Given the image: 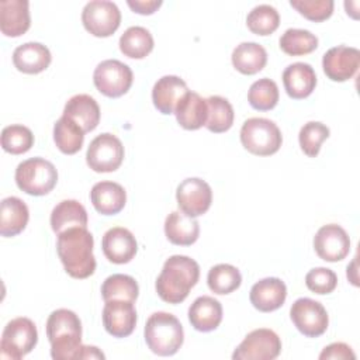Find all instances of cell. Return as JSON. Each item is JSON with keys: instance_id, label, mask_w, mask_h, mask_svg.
<instances>
[{"instance_id": "4", "label": "cell", "mask_w": 360, "mask_h": 360, "mask_svg": "<svg viewBox=\"0 0 360 360\" xmlns=\"http://www.w3.org/2000/svg\"><path fill=\"white\" fill-rule=\"evenodd\" d=\"M143 336L148 347L158 356H173L184 342L180 321L169 312L152 314L145 325Z\"/></svg>"}, {"instance_id": "22", "label": "cell", "mask_w": 360, "mask_h": 360, "mask_svg": "<svg viewBox=\"0 0 360 360\" xmlns=\"http://www.w3.org/2000/svg\"><path fill=\"white\" fill-rule=\"evenodd\" d=\"M52 60L49 49L39 42H25L13 52V63L18 72L37 75L44 72Z\"/></svg>"}, {"instance_id": "44", "label": "cell", "mask_w": 360, "mask_h": 360, "mask_svg": "<svg viewBox=\"0 0 360 360\" xmlns=\"http://www.w3.org/2000/svg\"><path fill=\"white\" fill-rule=\"evenodd\" d=\"M127 4L134 13L150 15L162 6V0H127Z\"/></svg>"}, {"instance_id": "43", "label": "cell", "mask_w": 360, "mask_h": 360, "mask_svg": "<svg viewBox=\"0 0 360 360\" xmlns=\"http://www.w3.org/2000/svg\"><path fill=\"white\" fill-rule=\"evenodd\" d=\"M321 360L325 359H356V354L353 353L352 347L343 342H335L326 346L322 353L319 354Z\"/></svg>"}, {"instance_id": "39", "label": "cell", "mask_w": 360, "mask_h": 360, "mask_svg": "<svg viewBox=\"0 0 360 360\" xmlns=\"http://www.w3.org/2000/svg\"><path fill=\"white\" fill-rule=\"evenodd\" d=\"M34 145V135L30 128L21 124L4 127L1 131V148L11 155L28 152Z\"/></svg>"}, {"instance_id": "36", "label": "cell", "mask_w": 360, "mask_h": 360, "mask_svg": "<svg viewBox=\"0 0 360 360\" xmlns=\"http://www.w3.org/2000/svg\"><path fill=\"white\" fill-rule=\"evenodd\" d=\"M139 294L138 283L128 274H112L108 276L101 285V295L104 301L110 300H125L135 302Z\"/></svg>"}, {"instance_id": "10", "label": "cell", "mask_w": 360, "mask_h": 360, "mask_svg": "<svg viewBox=\"0 0 360 360\" xmlns=\"http://www.w3.org/2000/svg\"><path fill=\"white\" fill-rule=\"evenodd\" d=\"M281 352L278 335L267 328L249 332L232 353L233 360H273Z\"/></svg>"}, {"instance_id": "40", "label": "cell", "mask_w": 360, "mask_h": 360, "mask_svg": "<svg viewBox=\"0 0 360 360\" xmlns=\"http://www.w3.org/2000/svg\"><path fill=\"white\" fill-rule=\"evenodd\" d=\"M329 128L319 121L304 124L298 134V142L302 152L309 158H315L321 150L322 142L329 138Z\"/></svg>"}, {"instance_id": "45", "label": "cell", "mask_w": 360, "mask_h": 360, "mask_svg": "<svg viewBox=\"0 0 360 360\" xmlns=\"http://www.w3.org/2000/svg\"><path fill=\"white\" fill-rule=\"evenodd\" d=\"M104 353L98 350V347L96 346H83V353H82V359H104Z\"/></svg>"}, {"instance_id": "11", "label": "cell", "mask_w": 360, "mask_h": 360, "mask_svg": "<svg viewBox=\"0 0 360 360\" xmlns=\"http://www.w3.org/2000/svg\"><path fill=\"white\" fill-rule=\"evenodd\" d=\"M82 22L91 35L105 38L118 30L121 24V11L112 1L93 0L83 7Z\"/></svg>"}, {"instance_id": "23", "label": "cell", "mask_w": 360, "mask_h": 360, "mask_svg": "<svg viewBox=\"0 0 360 360\" xmlns=\"http://www.w3.org/2000/svg\"><path fill=\"white\" fill-rule=\"evenodd\" d=\"M90 200L101 215H115L125 207L127 193L115 181H98L91 187Z\"/></svg>"}, {"instance_id": "31", "label": "cell", "mask_w": 360, "mask_h": 360, "mask_svg": "<svg viewBox=\"0 0 360 360\" xmlns=\"http://www.w3.org/2000/svg\"><path fill=\"white\" fill-rule=\"evenodd\" d=\"M53 141L62 153L75 155L83 146L84 131L73 120L62 115L53 125Z\"/></svg>"}, {"instance_id": "12", "label": "cell", "mask_w": 360, "mask_h": 360, "mask_svg": "<svg viewBox=\"0 0 360 360\" xmlns=\"http://www.w3.org/2000/svg\"><path fill=\"white\" fill-rule=\"evenodd\" d=\"M290 318L294 326L307 338L323 335L329 325V316L325 307L312 298H298L290 309Z\"/></svg>"}, {"instance_id": "8", "label": "cell", "mask_w": 360, "mask_h": 360, "mask_svg": "<svg viewBox=\"0 0 360 360\" xmlns=\"http://www.w3.org/2000/svg\"><path fill=\"white\" fill-rule=\"evenodd\" d=\"M134 75L131 68L118 59H105L100 62L93 73L96 89L111 98L124 96L132 86Z\"/></svg>"}, {"instance_id": "30", "label": "cell", "mask_w": 360, "mask_h": 360, "mask_svg": "<svg viewBox=\"0 0 360 360\" xmlns=\"http://www.w3.org/2000/svg\"><path fill=\"white\" fill-rule=\"evenodd\" d=\"M232 65L242 75H256L267 63V52L257 42H242L232 52Z\"/></svg>"}, {"instance_id": "28", "label": "cell", "mask_w": 360, "mask_h": 360, "mask_svg": "<svg viewBox=\"0 0 360 360\" xmlns=\"http://www.w3.org/2000/svg\"><path fill=\"white\" fill-rule=\"evenodd\" d=\"M165 235L173 245L190 246L200 236V224L181 211H173L165 219Z\"/></svg>"}, {"instance_id": "1", "label": "cell", "mask_w": 360, "mask_h": 360, "mask_svg": "<svg viewBox=\"0 0 360 360\" xmlns=\"http://www.w3.org/2000/svg\"><path fill=\"white\" fill-rule=\"evenodd\" d=\"M93 246L94 239L87 228L75 226L58 235V256L70 277L87 278L94 273L96 259Z\"/></svg>"}, {"instance_id": "32", "label": "cell", "mask_w": 360, "mask_h": 360, "mask_svg": "<svg viewBox=\"0 0 360 360\" xmlns=\"http://www.w3.org/2000/svg\"><path fill=\"white\" fill-rule=\"evenodd\" d=\"M120 51L132 59H142L153 49V37L145 27H129L120 38Z\"/></svg>"}, {"instance_id": "3", "label": "cell", "mask_w": 360, "mask_h": 360, "mask_svg": "<svg viewBox=\"0 0 360 360\" xmlns=\"http://www.w3.org/2000/svg\"><path fill=\"white\" fill-rule=\"evenodd\" d=\"M46 336L51 343V356L55 360L82 359V322L70 309L59 308L46 321Z\"/></svg>"}, {"instance_id": "5", "label": "cell", "mask_w": 360, "mask_h": 360, "mask_svg": "<svg viewBox=\"0 0 360 360\" xmlns=\"http://www.w3.org/2000/svg\"><path fill=\"white\" fill-rule=\"evenodd\" d=\"M18 188L30 195H45L58 183V170L44 158H31L21 162L15 169Z\"/></svg>"}, {"instance_id": "35", "label": "cell", "mask_w": 360, "mask_h": 360, "mask_svg": "<svg viewBox=\"0 0 360 360\" xmlns=\"http://www.w3.org/2000/svg\"><path fill=\"white\" fill-rule=\"evenodd\" d=\"M242 283L240 271L228 263H219L210 269L207 276L208 288L219 295L231 294L239 288Z\"/></svg>"}, {"instance_id": "20", "label": "cell", "mask_w": 360, "mask_h": 360, "mask_svg": "<svg viewBox=\"0 0 360 360\" xmlns=\"http://www.w3.org/2000/svg\"><path fill=\"white\" fill-rule=\"evenodd\" d=\"M188 91L186 82L174 75H166L158 79L152 89V101L159 112L169 115L174 112V108L180 98Z\"/></svg>"}, {"instance_id": "13", "label": "cell", "mask_w": 360, "mask_h": 360, "mask_svg": "<svg viewBox=\"0 0 360 360\" xmlns=\"http://www.w3.org/2000/svg\"><path fill=\"white\" fill-rule=\"evenodd\" d=\"M176 200L181 212L191 218H197L205 214L211 207L212 190L205 180L188 177L177 186Z\"/></svg>"}, {"instance_id": "7", "label": "cell", "mask_w": 360, "mask_h": 360, "mask_svg": "<svg viewBox=\"0 0 360 360\" xmlns=\"http://www.w3.org/2000/svg\"><path fill=\"white\" fill-rule=\"evenodd\" d=\"M38 342L35 323L25 316L11 319L3 330L0 342V356L3 359L20 360L27 356Z\"/></svg>"}, {"instance_id": "9", "label": "cell", "mask_w": 360, "mask_h": 360, "mask_svg": "<svg viewBox=\"0 0 360 360\" xmlns=\"http://www.w3.org/2000/svg\"><path fill=\"white\" fill-rule=\"evenodd\" d=\"M124 153L122 142L115 135L104 132L90 142L86 152V162L97 173H110L121 166Z\"/></svg>"}, {"instance_id": "42", "label": "cell", "mask_w": 360, "mask_h": 360, "mask_svg": "<svg viewBox=\"0 0 360 360\" xmlns=\"http://www.w3.org/2000/svg\"><path fill=\"white\" fill-rule=\"evenodd\" d=\"M305 284L315 294H329L338 285V276L328 267H315L307 273Z\"/></svg>"}, {"instance_id": "25", "label": "cell", "mask_w": 360, "mask_h": 360, "mask_svg": "<svg viewBox=\"0 0 360 360\" xmlns=\"http://www.w3.org/2000/svg\"><path fill=\"white\" fill-rule=\"evenodd\" d=\"M100 114L97 101L89 94H76L70 97L63 108V115L73 120L84 134L97 128Z\"/></svg>"}, {"instance_id": "26", "label": "cell", "mask_w": 360, "mask_h": 360, "mask_svg": "<svg viewBox=\"0 0 360 360\" xmlns=\"http://www.w3.org/2000/svg\"><path fill=\"white\" fill-rule=\"evenodd\" d=\"M173 114L176 115L180 127L184 129L194 131L202 125L205 127L208 115L207 100L202 98L198 93L188 90L177 103Z\"/></svg>"}, {"instance_id": "24", "label": "cell", "mask_w": 360, "mask_h": 360, "mask_svg": "<svg viewBox=\"0 0 360 360\" xmlns=\"http://www.w3.org/2000/svg\"><path fill=\"white\" fill-rule=\"evenodd\" d=\"M188 321L198 332H211L222 321V305L210 295H201L194 300L188 308Z\"/></svg>"}, {"instance_id": "29", "label": "cell", "mask_w": 360, "mask_h": 360, "mask_svg": "<svg viewBox=\"0 0 360 360\" xmlns=\"http://www.w3.org/2000/svg\"><path fill=\"white\" fill-rule=\"evenodd\" d=\"M75 226L87 228V211L76 200H63L51 212V228L59 235Z\"/></svg>"}, {"instance_id": "18", "label": "cell", "mask_w": 360, "mask_h": 360, "mask_svg": "<svg viewBox=\"0 0 360 360\" xmlns=\"http://www.w3.org/2000/svg\"><path fill=\"white\" fill-rule=\"evenodd\" d=\"M287 298V287L281 278L266 277L255 283L250 288L249 300L260 312L278 309Z\"/></svg>"}, {"instance_id": "33", "label": "cell", "mask_w": 360, "mask_h": 360, "mask_svg": "<svg viewBox=\"0 0 360 360\" xmlns=\"http://www.w3.org/2000/svg\"><path fill=\"white\" fill-rule=\"evenodd\" d=\"M205 100L208 107L205 128L214 134L228 131L232 127L235 118L232 104L221 96H210Z\"/></svg>"}, {"instance_id": "15", "label": "cell", "mask_w": 360, "mask_h": 360, "mask_svg": "<svg viewBox=\"0 0 360 360\" xmlns=\"http://www.w3.org/2000/svg\"><path fill=\"white\" fill-rule=\"evenodd\" d=\"M360 66V51L353 46L338 45L328 49L322 58V69L332 82L352 79Z\"/></svg>"}, {"instance_id": "6", "label": "cell", "mask_w": 360, "mask_h": 360, "mask_svg": "<svg viewBox=\"0 0 360 360\" xmlns=\"http://www.w3.org/2000/svg\"><path fill=\"white\" fill-rule=\"evenodd\" d=\"M240 142L246 150L257 156H270L276 153L283 136L278 127L267 118L253 117L243 122L240 128Z\"/></svg>"}, {"instance_id": "21", "label": "cell", "mask_w": 360, "mask_h": 360, "mask_svg": "<svg viewBox=\"0 0 360 360\" xmlns=\"http://www.w3.org/2000/svg\"><path fill=\"white\" fill-rule=\"evenodd\" d=\"M283 84L291 98L301 100L308 97L316 86V75L314 68L305 62L288 65L283 72Z\"/></svg>"}, {"instance_id": "2", "label": "cell", "mask_w": 360, "mask_h": 360, "mask_svg": "<svg viewBox=\"0 0 360 360\" xmlns=\"http://www.w3.org/2000/svg\"><path fill=\"white\" fill-rule=\"evenodd\" d=\"M200 278L198 263L183 255L170 256L156 278L158 295L169 304L183 302Z\"/></svg>"}, {"instance_id": "19", "label": "cell", "mask_w": 360, "mask_h": 360, "mask_svg": "<svg viewBox=\"0 0 360 360\" xmlns=\"http://www.w3.org/2000/svg\"><path fill=\"white\" fill-rule=\"evenodd\" d=\"M31 25L30 3L27 0L0 1V30L6 37H20Z\"/></svg>"}, {"instance_id": "38", "label": "cell", "mask_w": 360, "mask_h": 360, "mask_svg": "<svg viewBox=\"0 0 360 360\" xmlns=\"http://www.w3.org/2000/svg\"><path fill=\"white\" fill-rule=\"evenodd\" d=\"M278 87L274 80L263 77L252 83L248 91L249 104L259 111H269L278 103Z\"/></svg>"}, {"instance_id": "41", "label": "cell", "mask_w": 360, "mask_h": 360, "mask_svg": "<svg viewBox=\"0 0 360 360\" xmlns=\"http://www.w3.org/2000/svg\"><path fill=\"white\" fill-rule=\"evenodd\" d=\"M290 6L307 20L321 22L332 15L335 3L332 0H291Z\"/></svg>"}, {"instance_id": "17", "label": "cell", "mask_w": 360, "mask_h": 360, "mask_svg": "<svg viewBox=\"0 0 360 360\" xmlns=\"http://www.w3.org/2000/svg\"><path fill=\"white\" fill-rule=\"evenodd\" d=\"M104 256L115 264H125L131 262L138 250V243L134 233L122 226L110 228L101 240Z\"/></svg>"}, {"instance_id": "14", "label": "cell", "mask_w": 360, "mask_h": 360, "mask_svg": "<svg viewBox=\"0 0 360 360\" xmlns=\"http://www.w3.org/2000/svg\"><path fill=\"white\" fill-rule=\"evenodd\" d=\"M314 249L325 262H340L350 252V238L338 224H328L318 229L314 236Z\"/></svg>"}, {"instance_id": "37", "label": "cell", "mask_w": 360, "mask_h": 360, "mask_svg": "<svg viewBox=\"0 0 360 360\" xmlns=\"http://www.w3.org/2000/svg\"><path fill=\"white\" fill-rule=\"evenodd\" d=\"M246 25L256 35H270L280 25L278 11L270 4H259L249 11Z\"/></svg>"}, {"instance_id": "16", "label": "cell", "mask_w": 360, "mask_h": 360, "mask_svg": "<svg viewBox=\"0 0 360 360\" xmlns=\"http://www.w3.org/2000/svg\"><path fill=\"white\" fill-rule=\"evenodd\" d=\"M103 325L114 338L129 336L136 325V309L132 301L110 300L103 308Z\"/></svg>"}, {"instance_id": "34", "label": "cell", "mask_w": 360, "mask_h": 360, "mask_svg": "<svg viewBox=\"0 0 360 360\" xmlns=\"http://www.w3.org/2000/svg\"><path fill=\"white\" fill-rule=\"evenodd\" d=\"M280 49L290 56H302L318 48V38L308 30L288 28L280 37Z\"/></svg>"}, {"instance_id": "27", "label": "cell", "mask_w": 360, "mask_h": 360, "mask_svg": "<svg viewBox=\"0 0 360 360\" xmlns=\"http://www.w3.org/2000/svg\"><path fill=\"white\" fill-rule=\"evenodd\" d=\"M30 219L27 204L18 197H6L1 200L0 208V233L4 238H11L21 233Z\"/></svg>"}]
</instances>
